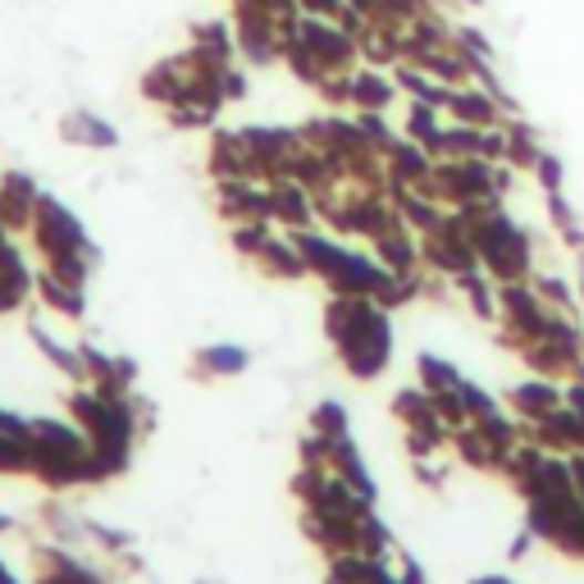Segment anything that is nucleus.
<instances>
[{
	"label": "nucleus",
	"mask_w": 584,
	"mask_h": 584,
	"mask_svg": "<svg viewBox=\"0 0 584 584\" xmlns=\"http://www.w3.org/2000/svg\"><path fill=\"white\" fill-rule=\"evenodd\" d=\"M508 402H512L516 416H525L530 424H539V420H549L553 411L566 407V393H562L553 379H530V383H516V388H512Z\"/></svg>",
	"instance_id": "4468645a"
},
{
	"label": "nucleus",
	"mask_w": 584,
	"mask_h": 584,
	"mask_svg": "<svg viewBox=\"0 0 584 584\" xmlns=\"http://www.w3.org/2000/svg\"><path fill=\"white\" fill-rule=\"evenodd\" d=\"M393 78H398V88H402L407 101H424V105H439V110H443L448 96H452L448 83H439V78H434L430 69H420V64H411V60L393 64Z\"/></svg>",
	"instance_id": "6ab92c4d"
},
{
	"label": "nucleus",
	"mask_w": 584,
	"mask_h": 584,
	"mask_svg": "<svg viewBox=\"0 0 584 584\" xmlns=\"http://www.w3.org/2000/svg\"><path fill=\"white\" fill-rule=\"evenodd\" d=\"M534 293L549 301V306H557V310H571L575 306V293H571V284L566 279H557V275H543V279H534Z\"/></svg>",
	"instance_id": "cd10ccee"
},
{
	"label": "nucleus",
	"mask_w": 584,
	"mask_h": 584,
	"mask_svg": "<svg viewBox=\"0 0 584 584\" xmlns=\"http://www.w3.org/2000/svg\"><path fill=\"white\" fill-rule=\"evenodd\" d=\"M580 275H584V256H580Z\"/></svg>",
	"instance_id": "72a5a7b5"
},
{
	"label": "nucleus",
	"mask_w": 584,
	"mask_h": 584,
	"mask_svg": "<svg viewBox=\"0 0 584 584\" xmlns=\"http://www.w3.org/2000/svg\"><path fill=\"white\" fill-rule=\"evenodd\" d=\"M530 174H534V183L543 192H562V183H566V165H562V155H553V151H539Z\"/></svg>",
	"instance_id": "393cba45"
},
{
	"label": "nucleus",
	"mask_w": 584,
	"mask_h": 584,
	"mask_svg": "<svg viewBox=\"0 0 584 584\" xmlns=\"http://www.w3.org/2000/svg\"><path fill=\"white\" fill-rule=\"evenodd\" d=\"M443 114H448V120H457V124H471V129H493V124L516 120V114H512L508 105H502L489 88H480V83H461V88H452Z\"/></svg>",
	"instance_id": "0eeeda50"
},
{
	"label": "nucleus",
	"mask_w": 584,
	"mask_h": 584,
	"mask_svg": "<svg viewBox=\"0 0 584 584\" xmlns=\"http://www.w3.org/2000/svg\"><path fill=\"white\" fill-rule=\"evenodd\" d=\"M284 37H293V42L316 60L325 73H352L357 64H361V42L352 32H342L334 19H320V14H301L297 23H293V32H284Z\"/></svg>",
	"instance_id": "20e7f679"
},
{
	"label": "nucleus",
	"mask_w": 584,
	"mask_h": 584,
	"mask_svg": "<svg viewBox=\"0 0 584 584\" xmlns=\"http://www.w3.org/2000/svg\"><path fill=\"white\" fill-rule=\"evenodd\" d=\"M465 224H471V243H475L480 265H484V275L493 284L530 279V233L498 202L471 206V211H465Z\"/></svg>",
	"instance_id": "7ed1b4c3"
},
{
	"label": "nucleus",
	"mask_w": 584,
	"mask_h": 584,
	"mask_svg": "<svg viewBox=\"0 0 584 584\" xmlns=\"http://www.w3.org/2000/svg\"><path fill=\"white\" fill-rule=\"evenodd\" d=\"M206 170H211L215 183H224V178H256L252 155H247L238 129H215L211 151H206Z\"/></svg>",
	"instance_id": "9d476101"
},
{
	"label": "nucleus",
	"mask_w": 584,
	"mask_h": 584,
	"mask_svg": "<svg viewBox=\"0 0 584 584\" xmlns=\"http://www.w3.org/2000/svg\"><path fill=\"white\" fill-rule=\"evenodd\" d=\"M465 155H480V129L448 120V129H443V151H439V161H465Z\"/></svg>",
	"instance_id": "4be33fe9"
},
{
	"label": "nucleus",
	"mask_w": 584,
	"mask_h": 584,
	"mask_svg": "<svg viewBox=\"0 0 584 584\" xmlns=\"http://www.w3.org/2000/svg\"><path fill=\"white\" fill-rule=\"evenodd\" d=\"M310 430L325 434V439H347V411L338 402H320L310 411Z\"/></svg>",
	"instance_id": "bb28decb"
},
{
	"label": "nucleus",
	"mask_w": 584,
	"mask_h": 584,
	"mask_svg": "<svg viewBox=\"0 0 584 584\" xmlns=\"http://www.w3.org/2000/svg\"><path fill=\"white\" fill-rule=\"evenodd\" d=\"M197 60L206 64H233L238 60V42H233V23L228 19H211V23H197L192 28V47H187Z\"/></svg>",
	"instance_id": "2eb2a0df"
},
{
	"label": "nucleus",
	"mask_w": 584,
	"mask_h": 584,
	"mask_svg": "<svg viewBox=\"0 0 584 584\" xmlns=\"http://www.w3.org/2000/svg\"><path fill=\"white\" fill-rule=\"evenodd\" d=\"M228 23H233V42L247 64H275L284 55V32L279 19L265 14L247 0H228Z\"/></svg>",
	"instance_id": "39448f33"
},
{
	"label": "nucleus",
	"mask_w": 584,
	"mask_h": 584,
	"mask_svg": "<svg viewBox=\"0 0 584 584\" xmlns=\"http://www.w3.org/2000/svg\"><path fill=\"white\" fill-rule=\"evenodd\" d=\"M443 129H448V114L439 105H424V101H407V124H402V137L420 142L424 151L439 161L443 151Z\"/></svg>",
	"instance_id": "dca6fc26"
},
{
	"label": "nucleus",
	"mask_w": 584,
	"mask_h": 584,
	"mask_svg": "<svg viewBox=\"0 0 584 584\" xmlns=\"http://www.w3.org/2000/svg\"><path fill=\"white\" fill-rule=\"evenodd\" d=\"M32 243L42 252L47 269H55L60 279L69 284H88L92 279V260H96V247L88 238L83 219H78L60 197L42 192V202H37V215H32Z\"/></svg>",
	"instance_id": "f03ea898"
},
{
	"label": "nucleus",
	"mask_w": 584,
	"mask_h": 584,
	"mask_svg": "<svg viewBox=\"0 0 584 584\" xmlns=\"http://www.w3.org/2000/svg\"><path fill=\"white\" fill-rule=\"evenodd\" d=\"M402 96L393 69H379V64H357L352 69V110H379L388 114L393 101Z\"/></svg>",
	"instance_id": "1a4fd4ad"
},
{
	"label": "nucleus",
	"mask_w": 584,
	"mask_h": 584,
	"mask_svg": "<svg viewBox=\"0 0 584 584\" xmlns=\"http://www.w3.org/2000/svg\"><path fill=\"white\" fill-rule=\"evenodd\" d=\"M142 96H146L151 105H161V110L183 105V96H187V60L174 55V60L151 64V69L142 73Z\"/></svg>",
	"instance_id": "ddd939ff"
},
{
	"label": "nucleus",
	"mask_w": 584,
	"mask_h": 584,
	"mask_svg": "<svg viewBox=\"0 0 584 584\" xmlns=\"http://www.w3.org/2000/svg\"><path fill=\"white\" fill-rule=\"evenodd\" d=\"M269 202H275V224H284L288 233L293 228H310V219H316V192H310L306 183L297 178H275L269 183Z\"/></svg>",
	"instance_id": "9b49d317"
},
{
	"label": "nucleus",
	"mask_w": 584,
	"mask_h": 584,
	"mask_svg": "<svg viewBox=\"0 0 584 584\" xmlns=\"http://www.w3.org/2000/svg\"><path fill=\"white\" fill-rule=\"evenodd\" d=\"M452 47L471 60V64H493V42L475 23H452Z\"/></svg>",
	"instance_id": "5701e85b"
},
{
	"label": "nucleus",
	"mask_w": 584,
	"mask_h": 584,
	"mask_svg": "<svg viewBox=\"0 0 584 584\" xmlns=\"http://www.w3.org/2000/svg\"><path fill=\"white\" fill-rule=\"evenodd\" d=\"M247 347H238V342H211V347H202L197 352V366L206 370V375H215V379H224V375H243L247 370Z\"/></svg>",
	"instance_id": "aec40b11"
},
{
	"label": "nucleus",
	"mask_w": 584,
	"mask_h": 584,
	"mask_svg": "<svg viewBox=\"0 0 584 584\" xmlns=\"http://www.w3.org/2000/svg\"><path fill=\"white\" fill-rule=\"evenodd\" d=\"M219 83H224V101H243L247 96V73L238 69V60L219 69Z\"/></svg>",
	"instance_id": "c756f323"
},
{
	"label": "nucleus",
	"mask_w": 584,
	"mask_h": 584,
	"mask_svg": "<svg viewBox=\"0 0 584 584\" xmlns=\"http://www.w3.org/2000/svg\"><path fill=\"white\" fill-rule=\"evenodd\" d=\"M37 297H42V301L55 310V316H64V320H83V310H88L83 284L60 279L55 269H42V275H37Z\"/></svg>",
	"instance_id": "f3484780"
},
{
	"label": "nucleus",
	"mask_w": 584,
	"mask_h": 584,
	"mask_svg": "<svg viewBox=\"0 0 584 584\" xmlns=\"http://www.w3.org/2000/svg\"><path fill=\"white\" fill-rule=\"evenodd\" d=\"M325 334L334 342L338 361L347 375L375 379L393 361V325H388V306L375 297H329L325 306Z\"/></svg>",
	"instance_id": "f257e3e1"
},
{
	"label": "nucleus",
	"mask_w": 584,
	"mask_h": 584,
	"mask_svg": "<svg viewBox=\"0 0 584 584\" xmlns=\"http://www.w3.org/2000/svg\"><path fill=\"white\" fill-rule=\"evenodd\" d=\"M475 584H512V580H502V575H484V580H475Z\"/></svg>",
	"instance_id": "2f4dec72"
},
{
	"label": "nucleus",
	"mask_w": 584,
	"mask_h": 584,
	"mask_svg": "<svg viewBox=\"0 0 584 584\" xmlns=\"http://www.w3.org/2000/svg\"><path fill=\"white\" fill-rule=\"evenodd\" d=\"M347 0H297L301 14H320V19H338Z\"/></svg>",
	"instance_id": "7c9ffc66"
},
{
	"label": "nucleus",
	"mask_w": 584,
	"mask_h": 584,
	"mask_svg": "<svg viewBox=\"0 0 584 584\" xmlns=\"http://www.w3.org/2000/svg\"><path fill=\"white\" fill-rule=\"evenodd\" d=\"M37 202H42V183H37L28 170H6L0 174V224L10 233H28Z\"/></svg>",
	"instance_id": "6e6552de"
},
{
	"label": "nucleus",
	"mask_w": 584,
	"mask_h": 584,
	"mask_svg": "<svg viewBox=\"0 0 584 584\" xmlns=\"http://www.w3.org/2000/svg\"><path fill=\"white\" fill-rule=\"evenodd\" d=\"M60 137L69 146H83V151H114L120 146V129L110 120H101L96 110H69L60 120Z\"/></svg>",
	"instance_id": "f8f14e48"
},
{
	"label": "nucleus",
	"mask_w": 584,
	"mask_h": 584,
	"mask_svg": "<svg viewBox=\"0 0 584 584\" xmlns=\"http://www.w3.org/2000/svg\"><path fill=\"white\" fill-rule=\"evenodd\" d=\"M416 366H420V388H430V393H448V388L461 383L457 366H448L443 357H430V352H424Z\"/></svg>",
	"instance_id": "b1692460"
},
{
	"label": "nucleus",
	"mask_w": 584,
	"mask_h": 584,
	"mask_svg": "<svg viewBox=\"0 0 584 584\" xmlns=\"http://www.w3.org/2000/svg\"><path fill=\"white\" fill-rule=\"evenodd\" d=\"M256 265L265 269L269 279H306L310 275L301 252H297V243H293V233H288V238H279V233H275V238L256 252Z\"/></svg>",
	"instance_id": "a211bd4d"
},
{
	"label": "nucleus",
	"mask_w": 584,
	"mask_h": 584,
	"mask_svg": "<svg viewBox=\"0 0 584 584\" xmlns=\"http://www.w3.org/2000/svg\"><path fill=\"white\" fill-rule=\"evenodd\" d=\"M539 151H543V146H539L534 129L521 120V114H516V120H508V165H516V170H530Z\"/></svg>",
	"instance_id": "412c9836"
},
{
	"label": "nucleus",
	"mask_w": 584,
	"mask_h": 584,
	"mask_svg": "<svg viewBox=\"0 0 584 584\" xmlns=\"http://www.w3.org/2000/svg\"><path fill=\"white\" fill-rule=\"evenodd\" d=\"M165 114H170L174 129H211V124H215V114H206L202 105H174V110H165Z\"/></svg>",
	"instance_id": "c85d7f7f"
},
{
	"label": "nucleus",
	"mask_w": 584,
	"mask_h": 584,
	"mask_svg": "<svg viewBox=\"0 0 584 584\" xmlns=\"http://www.w3.org/2000/svg\"><path fill=\"white\" fill-rule=\"evenodd\" d=\"M465 6H484V0H465Z\"/></svg>",
	"instance_id": "473e14b6"
},
{
	"label": "nucleus",
	"mask_w": 584,
	"mask_h": 584,
	"mask_svg": "<svg viewBox=\"0 0 584 584\" xmlns=\"http://www.w3.org/2000/svg\"><path fill=\"white\" fill-rule=\"evenodd\" d=\"M352 114H357V124H361V133H366V142H370V146H375L379 155H383L388 146H393V142H398V133H393V129H388V120H383V114H379V110H352Z\"/></svg>",
	"instance_id": "a878e982"
},
{
	"label": "nucleus",
	"mask_w": 584,
	"mask_h": 584,
	"mask_svg": "<svg viewBox=\"0 0 584 584\" xmlns=\"http://www.w3.org/2000/svg\"><path fill=\"white\" fill-rule=\"evenodd\" d=\"M215 202H219V215L228 224H243V219H269V224H275L269 183H260V178H224V183H215Z\"/></svg>",
	"instance_id": "423d86ee"
}]
</instances>
